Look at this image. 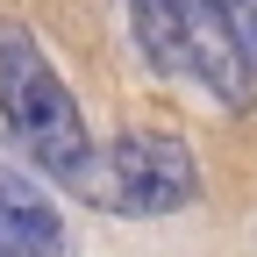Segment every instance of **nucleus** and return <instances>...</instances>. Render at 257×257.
Instances as JSON below:
<instances>
[{
	"label": "nucleus",
	"mask_w": 257,
	"mask_h": 257,
	"mask_svg": "<svg viewBox=\"0 0 257 257\" xmlns=\"http://www.w3.org/2000/svg\"><path fill=\"white\" fill-rule=\"evenodd\" d=\"M200 193V165L193 150L165 128H128V136L93 143V172L79 200L107 207V214H179Z\"/></svg>",
	"instance_id": "2"
},
{
	"label": "nucleus",
	"mask_w": 257,
	"mask_h": 257,
	"mask_svg": "<svg viewBox=\"0 0 257 257\" xmlns=\"http://www.w3.org/2000/svg\"><path fill=\"white\" fill-rule=\"evenodd\" d=\"M0 121H8L15 150L29 157V172H43L50 186L86 193L93 128H86L72 86L50 72V57L36 50L29 29H0Z\"/></svg>",
	"instance_id": "1"
},
{
	"label": "nucleus",
	"mask_w": 257,
	"mask_h": 257,
	"mask_svg": "<svg viewBox=\"0 0 257 257\" xmlns=\"http://www.w3.org/2000/svg\"><path fill=\"white\" fill-rule=\"evenodd\" d=\"M221 15H229V29H236V43L250 50V64H257V0H214Z\"/></svg>",
	"instance_id": "5"
},
{
	"label": "nucleus",
	"mask_w": 257,
	"mask_h": 257,
	"mask_svg": "<svg viewBox=\"0 0 257 257\" xmlns=\"http://www.w3.org/2000/svg\"><path fill=\"white\" fill-rule=\"evenodd\" d=\"M0 257H64V221L50 193L8 165H0Z\"/></svg>",
	"instance_id": "4"
},
{
	"label": "nucleus",
	"mask_w": 257,
	"mask_h": 257,
	"mask_svg": "<svg viewBox=\"0 0 257 257\" xmlns=\"http://www.w3.org/2000/svg\"><path fill=\"white\" fill-rule=\"evenodd\" d=\"M179 36H186V79H200L229 114H250L257 107V64L236 43L229 15L214 0H179Z\"/></svg>",
	"instance_id": "3"
}]
</instances>
